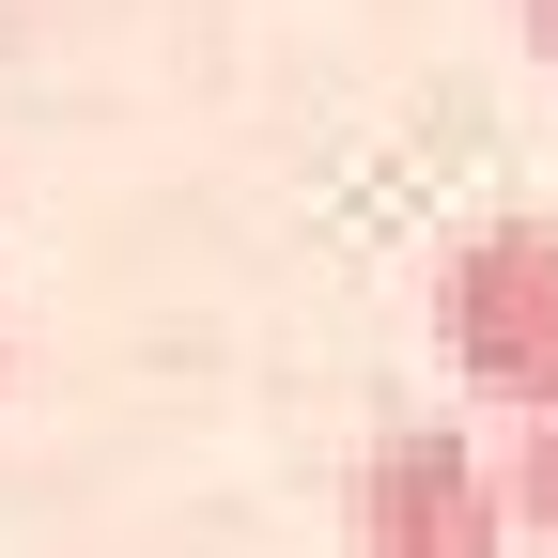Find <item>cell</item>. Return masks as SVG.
I'll use <instances>...</instances> for the list:
<instances>
[{"instance_id": "277c9868", "label": "cell", "mask_w": 558, "mask_h": 558, "mask_svg": "<svg viewBox=\"0 0 558 558\" xmlns=\"http://www.w3.org/2000/svg\"><path fill=\"white\" fill-rule=\"evenodd\" d=\"M527 47H543V62H558V0H527Z\"/></svg>"}, {"instance_id": "3957f363", "label": "cell", "mask_w": 558, "mask_h": 558, "mask_svg": "<svg viewBox=\"0 0 558 558\" xmlns=\"http://www.w3.org/2000/svg\"><path fill=\"white\" fill-rule=\"evenodd\" d=\"M497 465H512V527H527V543H558V403H527V418H512V450H497Z\"/></svg>"}, {"instance_id": "7a4b0ae2", "label": "cell", "mask_w": 558, "mask_h": 558, "mask_svg": "<svg viewBox=\"0 0 558 558\" xmlns=\"http://www.w3.org/2000/svg\"><path fill=\"white\" fill-rule=\"evenodd\" d=\"M450 373L481 403H558V233L543 218H497L450 248Z\"/></svg>"}, {"instance_id": "6da1fadb", "label": "cell", "mask_w": 558, "mask_h": 558, "mask_svg": "<svg viewBox=\"0 0 558 558\" xmlns=\"http://www.w3.org/2000/svg\"><path fill=\"white\" fill-rule=\"evenodd\" d=\"M357 558H512V465L450 418L373 435L357 450Z\"/></svg>"}]
</instances>
